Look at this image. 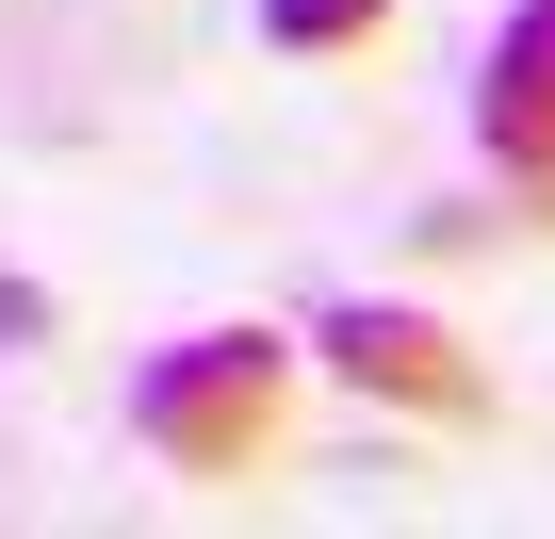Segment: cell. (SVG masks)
<instances>
[{
  "instance_id": "cell-4",
  "label": "cell",
  "mask_w": 555,
  "mask_h": 539,
  "mask_svg": "<svg viewBox=\"0 0 555 539\" xmlns=\"http://www.w3.org/2000/svg\"><path fill=\"white\" fill-rule=\"evenodd\" d=\"M261 34L295 50V66H327V50H376L392 34V0H261Z\"/></svg>"
},
{
  "instance_id": "cell-3",
  "label": "cell",
  "mask_w": 555,
  "mask_h": 539,
  "mask_svg": "<svg viewBox=\"0 0 555 539\" xmlns=\"http://www.w3.org/2000/svg\"><path fill=\"white\" fill-rule=\"evenodd\" d=\"M474 131L522 196L555 180V0H506V34L474 50Z\"/></svg>"
},
{
  "instance_id": "cell-1",
  "label": "cell",
  "mask_w": 555,
  "mask_h": 539,
  "mask_svg": "<svg viewBox=\"0 0 555 539\" xmlns=\"http://www.w3.org/2000/svg\"><path fill=\"white\" fill-rule=\"evenodd\" d=\"M278 409H295V328H180L131 376V441L164 474H245L278 441Z\"/></svg>"
},
{
  "instance_id": "cell-2",
  "label": "cell",
  "mask_w": 555,
  "mask_h": 539,
  "mask_svg": "<svg viewBox=\"0 0 555 539\" xmlns=\"http://www.w3.org/2000/svg\"><path fill=\"white\" fill-rule=\"evenodd\" d=\"M295 360H327L344 393H376V409H409V425H490V360H474L441 311H409V295H344Z\"/></svg>"
}]
</instances>
